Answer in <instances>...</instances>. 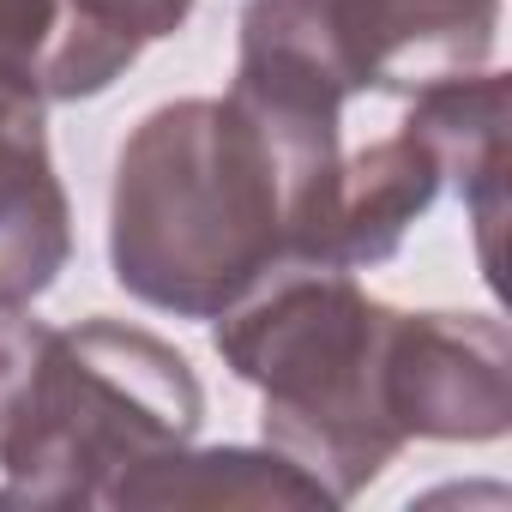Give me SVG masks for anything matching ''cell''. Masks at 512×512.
I'll return each instance as SVG.
<instances>
[{
	"label": "cell",
	"instance_id": "cell-1",
	"mask_svg": "<svg viewBox=\"0 0 512 512\" xmlns=\"http://www.w3.org/2000/svg\"><path fill=\"white\" fill-rule=\"evenodd\" d=\"M338 157L344 115L241 85L151 109L115 157V284L157 314L217 320L278 266H296Z\"/></svg>",
	"mask_w": 512,
	"mask_h": 512
},
{
	"label": "cell",
	"instance_id": "cell-2",
	"mask_svg": "<svg viewBox=\"0 0 512 512\" xmlns=\"http://www.w3.org/2000/svg\"><path fill=\"white\" fill-rule=\"evenodd\" d=\"M392 314L350 272L278 266L211 332L223 368L260 392L266 446L302 464L338 506L410 446L386 410Z\"/></svg>",
	"mask_w": 512,
	"mask_h": 512
},
{
	"label": "cell",
	"instance_id": "cell-3",
	"mask_svg": "<svg viewBox=\"0 0 512 512\" xmlns=\"http://www.w3.org/2000/svg\"><path fill=\"white\" fill-rule=\"evenodd\" d=\"M205 392L175 344L127 320L49 326L19 410L0 428L7 506H103L109 488L199 434Z\"/></svg>",
	"mask_w": 512,
	"mask_h": 512
},
{
	"label": "cell",
	"instance_id": "cell-4",
	"mask_svg": "<svg viewBox=\"0 0 512 512\" xmlns=\"http://www.w3.org/2000/svg\"><path fill=\"white\" fill-rule=\"evenodd\" d=\"M500 0H247L241 61L314 79L338 103L488 67Z\"/></svg>",
	"mask_w": 512,
	"mask_h": 512
},
{
	"label": "cell",
	"instance_id": "cell-5",
	"mask_svg": "<svg viewBox=\"0 0 512 512\" xmlns=\"http://www.w3.org/2000/svg\"><path fill=\"white\" fill-rule=\"evenodd\" d=\"M386 410L404 440H500L512 422V338L494 314H392Z\"/></svg>",
	"mask_w": 512,
	"mask_h": 512
},
{
	"label": "cell",
	"instance_id": "cell-6",
	"mask_svg": "<svg viewBox=\"0 0 512 512\" xmlns=\"http://www.w3.org/2000/svg\"><path fill=\"white\" fill-rule=\"evenodd\" d=\"M440 187H446V157L428 139V127L404 115L386 139L338 157V175L296 247V266L356 272L392 260L410 223L440 199Z\"/></svg>",
	"mask_w": 512,
	"mask_h": 512
},
{
	"label": "cell",
	"instance_id": "cell-7",
	"mask_svg": "<svg viewBox=\"0 0 512 512\" xmlns=\"http://www.w3.org/2000/svg\"><path fill=\"white\" fill-rule=\"evenodd\" d=\"M73 253L67 187L49 157L43 97L0 85V302H37Z\"/></svg>",
	"mask_w": 512,
	"mask_h": 512
},
{
	"label": "cell",
	"instance_id": "cell-8",
	"mask_svg": "<svg viewBox=\"0 0 512 512\" xmlns=\"http://www.w3.org/2000/svg\"><path fill=\"white\" fill-rule=\"evenodd\" d=\"M506 73L476 67L440 85L410 91V115L428 127V139L446 157V181L464 193L476 247H482V272L500 284V223H506Z\"/></svg>",
	"mask_w": 512,
	"mask_h": 512
},
{
	"label": "cell",
	"instance_id": "cell-9",
	"mask_svg": "<svg viewBox=\"0 0 512 512\" xmlns=\"http://www.w3.org/2000/svg\"><path fill=\"white\" fill-rule=\"evenodd\" d=\"M103 506H338L278 446H175L133 464Z\"/></svg>",
	"mask_w": 512,
	"mask_h": 512
},
{
	"label": "cell",
	"instance_id": "cell-10",
	"mask_svg": "<svg viewBox=\"0 0 512 512\" xmlns=\"http://www.w3.org/2000/svg\"><path fill=\"white\" fill-rule=\"evenodd\" d=\"M193 0H61V31L43 61V103H79L109 91L145 43L175 37Z\"/></svg>",
	"mask_w": 512,
	"mask_h": 512
},
{
	"label": "cell",
	"instance_id": "cell-11",
	"mask_svg": "<svg viewBox=\"0 0 512 512\" xmlns=\"http://www.w3.org/2000/svg\"><path fill=\"white\" fill-rule=\"evenodd\" d=\"M55 31H61V0H0V85L37 91Z\"/></svg>",
	"mask_w": 512,
	"mask_h": 512
},
{
	"label": "cell",
	"instance_id": "cell-12",
	"mask_svg": "<svg viewBox=\"0 0 512 512\" xmlns=\"http://www.w3.org/2000/svg\"><path fill=\"white\" fill-rule=\"evenodd\" d=\"M43 344H49V326L37 314H25V302H0V428L19 410Z\"/></svg>",
	"mask_w": 512,
	"mask_h": 512
}]
</instances>
